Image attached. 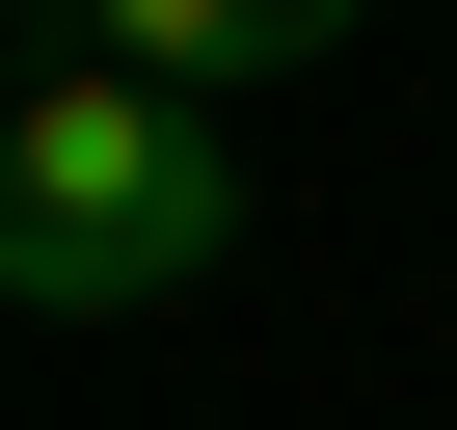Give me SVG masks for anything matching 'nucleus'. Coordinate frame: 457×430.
I'll list each match as a JSON object with an SVG mask.
<instances>
[{"instance_id": "2", "label": "nucleus", "mask_w": 457, "mask_h": 430, "mask_svg": "<svg viewBox=\"0 0 457 430\" xmlns=\"http://www.w3.org/2000/svg\"><path fill=\"white\" fill-rule=\"evenodd\" d=\"M81 54H108V81H162V108H215V81H296V54H323V0H108Z\"/></svg>"}, {"instance_id": "1", "label": "nucleus", "mask_w": 457, "mask_h": 430, "mask_svg": "<svg viewBox=\"0 0 457 430\" xmlns=\"http://www.w3.org/2000/svg\"><path fill=\"white\" fill-rule=\"evenodd\" d=\"M215 243H243V135L215 108H162L108 54H54L28 108H0V296L28 323H162Z\"/></svg>"}]
</instances>
